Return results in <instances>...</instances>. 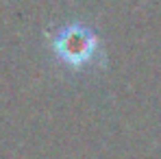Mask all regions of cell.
Here are the masks:
<instances>
[{
    "label": "cell",
    "mask_w": 161,
    "mask_h": 159,
    "mask_svg": "<svg viewBox=\"0 0 161 159\" xmlns=\"http://www.w3.org/2000/svg\"><path fill=\"white\" fill-rule=\"evenodd\" d=\"M96 48H98V39H96L94 31L79 22L63 26L53 39L54 54L70 68H83V65L92 63Z\"/></svg>",
    "instance_id": "1"
}]
</instances>
